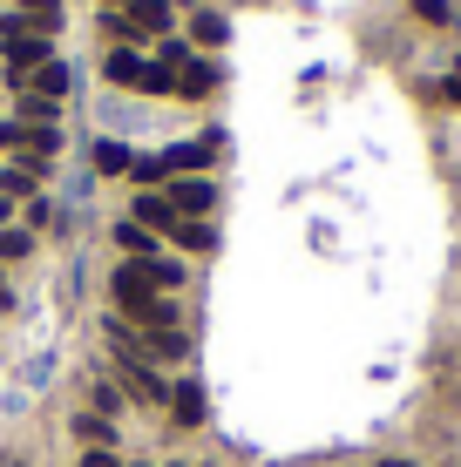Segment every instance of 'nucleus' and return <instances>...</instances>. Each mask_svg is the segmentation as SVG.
<instances>
[{"label": "nucleus", "instance_id": "obj_1", "mask_svg": "<svg viewBox=\"0 0 461 467\" xmlns=\"http://www.w3.org/2000/svg\"><path fill=\"white\" fill-rule=\"evenodd\" d=\"M0 55H7L14 82H27L41 61H55V35H47L35 14H0Z\"/></svg>", "mask_w": 461, "mask_h": 467}, {"label": "nucleus", "instance_id": "obj_2", "mask_svg": "<svg viewBox=\"0 0 461 467\" xmlns=\"http://www.w3.org/2000/svg\"><path fill=\"white\" fill-rule=\"evenodd\" d=\"M163 197H170V211H177V217L204 223V217H211V203H217V190H211V176H177Z\"/></svg>", "mask_w": 461, "mask_h": 467}, {"label": "nucleus", "instance_id": "obj_3", "mask_svg": "<svg viewBox=\"0 0 461 467\" xmlns=\"http://www.w3.org/2000/svg\"><path fill=\"white\" fill-rule=\"evenodd\" d=\"M102 75H109V82H122V88H142L150 55H142V47H109V55H102Z\"/></svg>", "mask_w": 461, "mask_h": 467}, {"label": "nucleus", "instance_id": "obj_4", "mask_svg": "<svg viewBox=\"0 0 461 467\" xmlns=\"http://www.w3.org/2000/svg\"><path fill=\"white\" fill-rule=\"evenodd\" d=\"M217 82H225V75H217V61H183V68H177V95H183V102L217 95Z\"/></svg>", "mask_w": 461, "mask_h": 467}, {"label": "nucleus", "instance_id": "obj_5", "mask_svg": "<svg viewBox=\"0 0 461 467\" xmlns=\"http://www.w3.org/2000/svg\"><path fill=\"white\" fill-rule=\"evenodd\" d=\"M21 88H27V95H41V102H61V95H68V61H41V68L27 75Z\"/></svg>", "mask_w": 461, "mask_h": 467}, {"label": "nucleus", "instance_id": "obj_6", "mask_svg": "<svg viewBox=\"0 0 461 467\" xmlns=\"http://www.w3.org/2000/svg\"><path fill=\"white\" fill-rule=\"evenodd\" d=\"M122 379H130V393H136V400H150V407H163V400H170V386L156 379L142 359H130V352H122Z\"/></svg>", "mask_w": 461, "mask_h": 467}, {"label": "nucleus", "instance_id": "obj_7", "mask_svg": "<svg viewBox=\"0 0 461 467\" xmlns=\"http://www.w3.org/2000/svg\"><path fill=\"white\" fill-rule=\"evenodd\" d=\"M170 413H177V427H204V386L177 379V386H170Z\"/></svg>", "mask_w": 461, "mask_h": 467}, {"label": "nucleus", "instance_id": "obj_8", "mask_svg": "<svg viewBox=\"0 0 461 467\" xmlns=\"http://www.w3.org/2000/svg\"><path fill=\"white\" fill-rule=\"evenodd\" d=\"M190 41H197V47H225L231 41V21L217 7H197V14H190Z\"/></svg>", "mask_w": 461, "mask_h": 467}, {"label": "nucleus", "instance_id": "obj_9", "mask_svg": "<svg viewBox=\"0 0 461 467\" xmlns=\"http://www.w3.org/2000/svg\"><path fill=\"white\" fill-rule=\"evenodd\" d=\"M136 223H142V231H177V211H170V197H150V190H142V197H136Z\"/></svg>", "mask_w": 461, "mask_h": 467}, {"label": "nucleus", "instance_id": "obj_10", "mask_svg": "<svg viewBox=\"0 0 461 467\" xmlns=\"http://www.w3.org/2000/svg\"><path fill=\"white\" fill-rule=\"evenodd\" d=\"M122 14L136 21V35H142V41H150V35H163V27H170V7H163V0H130Z\"/></svg>", "mask_w": 461, "mask_h": 467}, {"label": "nucleus", "instance_id": "obj_11", "mask_svg": "<svg viewBox=\"0 0 461 467\" xmlns=\"http://www.w3.org/2000/svg\"><path fill=\"white\" fill-rule=\"evenodd\" d=\"M116 244L130 257H156V231H142V223L130 217V223H116Z\"/></svg>", "mask_w": 461, "mask_h": 467}, {"label": "nucleus", "instance_id": "obj_12", "mask_svg": "<svg viewBox=\"0 0 461 467\" xmlns=\"http://www.w3.org/2000/svg\"><path fill=\"white\" fill-rule=\"evenodd\" d=\"M170 237H177L183 251H211V244H217V231H211V223H190V217H183V223H177Z\"/></svg>", "mask_w": 461, "mask_h": 467}, {"label": "nucleus", "instance_id": "obj_13", "mask_svg": "<svg viewBox=\"0 0 461 467\" xmlns=\"http://www.w3.org/2000/svg\"><path fill=\"white\" fill-rule=\"evenodd\" d=\"M130 163H136V156L122 150V142H95V170H102V176H116V170H130Z\"/></svg>", "mask_w": 461, "mask_h": 467}, {"label": "nucleus", "instance_id": "obj_14", "mask_svg": "<svg viewBox=\"0 0 461 467\" xmlns=\"http://www.w3.org/2000/svg\"><path fill=\"white\" fill-rule=\"evenodd\" d=\"M414 14H421V21H435V27H461V14L448 7V0H414Z\"/></svg>", "mask_w": 461, "mask_h": 467}, {"label": "nucleus", "instance_id": "obj_15", "mask_svg": "<svg viewBox=\"0 0 461 467\" xmlns=\"http://www.w3.org/2000/svg\"><path fill=\"white\" fill-rule=\"evenodd\" d=\"M27 251H35L27 231H0V265H14V257H27Z\"/></svg>", "mask_w": 461, "mask_h": 467}, {"label": "nucleus", "instance_id": "obj_16", "mask_svg": "<svg viewBox=\"0 0 461 467\" xmlns=\"http://www.w3.org/2000/svg\"><path fill=\"white\" fill-rule=\"evenodd\" d=\"M0 190L7 197H35V170H0Z\"/></svg>", "mask_w": 461, "mask_h": 467}, {"label": "nucleus", "instance_id": "obj_17", "mask_svg": "<svg viewBox=\"0 0 461 467\" xmlns=\"http://www.w3.org/2000/svg\"><path fill=\"white\" fill-rule=\"evenodd\" d=\"M21 14H35V21L55 35V21H61V0H21Z\"/></svg>", "mask_w": 461, "mask_h": 467}, {"label": "nucleus", "instance_id": "obj_18", "mask_svg": "<svg viewBox=\"0 0 461 467\" xmlns=\"http://www.w3.org/2000/svg\"><path fill=\"white\" fill-rule=\"evenodd\" d=\"M75 433H82V441H95V447H109V420H95V413H82V420H75Z\"/></svg>", "mask_w": 461, "mask_h": 467}, {"label": "nucleus", "instance_id": "obj_19", "mask_svg": "<svg viewBox=\"0 0 461 467\" xmlns=\"http://www.w3.org/2000/svg\"><path fill=\"white\" fill-rule=\"evenodd\" d=\"M82 467H122V461L109 454V447H89V454H82Z\"/></svg>", "mask_w": 461, "mask_h": 467}, {"label": "nucleus", "instance_id": "obj_20", "mask_svg": "<svg viewBox=\"0 0 461 467\" xmlns=\"http://www.w3.org/2000/svg\"><path fill=\"white\" fill-rule=\"evenodd\" d=\"M373 467H421V461H407V454H387V461H373Z\"/></svg>", "mask_w": 461, "mask_h": 467}, {"label": "nucleus", "instance_id": "obj_21", "mask_svg": "<svg viewBox=\"0 0 461 467\" xmlns=\"http://www.w3.org/2000/svg\"><path fill=\"white\" fill-rule=\"evenodd\" d=\"M7 467H27V461H7Z\"/></svg>", "mask_w": 461, "mask_h": 467}, {"label": "nucleus", "instance_id": "obj_22", "mask_svg": "<svg viewBox=\"0 0 461 467\" xmlns=\"http://www.w3.org/2000/svg\"><path fill=\"white\" fill-rule=\"evenodd\" d=\"M0 305H7V292H0Z\"/></svg>", "mask_w": 461, "mask_h": 467}, {"label": "nucleus", "instance_id": "obj_23", "mask_svg": "<svg viewBox=\"0 0 461 467\" xmlns=\"http://www.w3.org/2000/svg\"><path fill=\"white\" fill-rule=\"evenodd\" d=\"M102 7H109V0H102Z\"/></svg>", "mask_w": 461, "mask_h": 467}, {"label": "nucleus", "instance_id": "obj_24", "mask_svg": "<svg viewBox=\"0 0 461 467\" xmlns=\"http://www.w3.org/2000/svg\"><path fill=\"white\" fill-rule=\"evenodd\" d=\"M177 467H183V461H177Z\"/></svg>", "mask_w": 461, "mask_h": 467}]
</instances>
